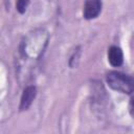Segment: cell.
Listing matches in <instances>:
<instances>
[{
    "mask_svg": "<svg viewBox=\"0 0 134 134\" xmlns=\"http://www.w3.org/2000/svg\"><path fill=\"white\" fill-rule=\"evenodd\" d=\"M48 41V36L43 30H39L38 32H34V35H30L28 38L25 39L23 42V48L22 52L24 55L30 57V58H39Z\"/></svg>",
    "mask_w": 134,
    "mask_h": 134,
    "instance_id": "obj_1",
    "label": "cell"
},
{
    "mask_svg": "<svg viewBox=\"0 0 134 134\" xmlns=\"http://www.w3.org/2000/svg\"><path fill=\"white\" fill-rule=\"evenodd\" d=\"M106 82L111 89H113L117 92L131 94L134 89L133 77L128 74L118 72V71L108 72L106 75Z\"/></svg>",
    "mask_w": 134,
    "mask_h": 134,
    "instance_id": "obj_2",
    "label": "cell"
},
{
    "mask_svg": "<svg viewBox=\"0 0 134 134\" xmlns=\"http://www.w3.org/2000/svg\"><path fill=\"white\" fill-rule=\"evenodd\" d=\"M102 0H86L84 4L83 16L87 20H92L98 17L102 12Z\"/></svg>",
    "mask_w": 134,
    "mask_h": 134,
    "instance_id": "obj_3",
    "label": "cell"
},
{
    "mask_svg": "<svg viewBox=\"0 0 134 134\" xmlns=\"http://www.w3.org/2000/svg\"><path fill=\"white\" fill-rule=\"evenodd\" d=\"M36 95H37V88L35 86H27L24 89V91L22 93V96H21L20 107H19L20 111L27 110L31 106L34 99L36 98Z\"/></svg>",
    "mask_w": 134,
    "mask_h": 134,
    "instance_id": "obj_4",
    "label": "cell"
},
{
    "mask_svg": "<svg viewBox=\"0 0 134 134\" xmlns=\"http://www.w3.org/2000/svg\"><path fill=\"white\" fill-rule=\"evenodd\" d=\"M108 62L113 67H119L124 63V53L120 47L112 45L108 49Z\"/></svg>",
    "mask_w": 134,
    "mask_h": 134,
    "instance_id": "obj_5",
    "label": "cell"
},
{
    "mask_svg": "<svg viewBox=\"0 0 134 134\" xmlns=\"http://www.w3.org/2000/svg\"><path fill=\"white\" fill-rule=\"evenodd\" d=\"M28 5H29V1L28 0H17V2H16V9L20 14H24L27 10Z\"/></svg>",
    "mask_w": 134,
    "mask_h": 134,
    "instance_id": "obj_6",
    "label": "cell"
},
{
    "mask_svg": "<svg viewBox=\"0 0 134 134\" xmlns=\"http://www.w3.org/2000/svg\"><path fill=\"white\" fill-rule=\"evenodd\" d=\"M80 55H81V49L77 48V49L73 52V54L71 55V58H70V60H69V66H70L71 68L76 67L77 62H79V59H80Z\"/></svg>",
    "mask_w": 134,
    "mask_h": 134,
    "instance_id": "obj_7",
    "label": "cell"
}]
</instances>
